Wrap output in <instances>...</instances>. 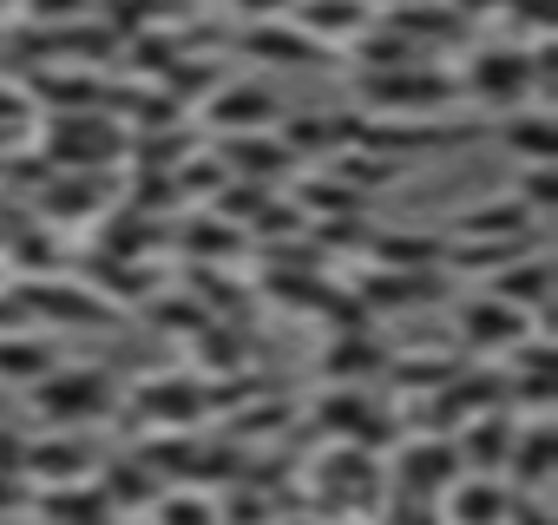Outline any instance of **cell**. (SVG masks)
Returning a JSON list of instances; mask_svg holds the SVG:
<instances>
[{
	"label": "cell",
	"mask_w": 558,
	"mask_h": 525,
	"mask_svg": "<svg viewBox=\"0 0 558 525\" xmlns=\"http://www.w3.org/2000/svg\"><path fill=\"white\" fill-rule=\"evenodd\" d=\"M486 296H493V303H512V309H525V316L538 322V309H545V296H551V256L532 249V256L506 262V270H493Z\"/></svg>",
	"instance_id": "9c48e42d"
},
{
	"label": "cell",
	"mask_w": 558,
	"mask_h": 525,
	"mask_svg": "<svg viewBox=\"0 0 558 525\" xmlns=\"http://www.w3.org/2000/svg\"><path fill=\"white\" fill-rule=\"evenodd\" d=\"M217 164L230 171V178H243V184H276L283 171H296V158H290V145L283 138H263V132H243V138H223L217 145Z\"/></svg>",
	"instance_id": "52a82bcc"
},
{
	"label": "cell",
	"mask_w": 558,
	"mask_h": 525,
	"mask_svg": "<svg viewBox=\"0 0 558 525\" xmlns=\"http://www.w3.org/2000/svg\"><path fill=\"white\" fill-rule=\"evenodd\" d=\"M112 197V178H86V171H73V178H47L40 184V210L53 217V223H93L99 217V204Z\"/></svg>",
	"instance_id": "30bf717a"
},
{
	"label": "cell",
	"mask_w": 558,
	"mask_h": 525,
	"mask_svg": "<svg viewBox=\"0 0 558 525\" xmlns=\"http://www.w3.org/2000/svg\"><path fill=\"white\" fill-rule=\"evenodd\" d=\"M21 473H40V479H53V486H80V479L93 473V447H86L80 434H66V440H34V447H21Z\"/></svg>",
	"instance_id": "5bb4252c"
},
{
	"label": "cell",
	"mask_w": 558,
	"mask_h": 525,
	"mask_svg": "<svg viewBox=\"0 0 558 525\" xmlns=\"http://www.w3.org/2000/svg\"><path fill=\"white\" fill-rule=\"evenodd\" d=\"M243 53H256L269 66H316L323 60V47L303 27H283V21H250L243 27Z\"/></svg>",
	"instance_id": "4fadbf2b"
},
{
	"label": "cell",
	"mask_w": 558,
	"mask_h": 525,
	"mask_svg": "<svg viewBox=\"0 0 558 525\" xmlns=\"http://www.w3.org/2000/svg\"><path fill=\"white\" fill-rule=\"evenodd\" d=\"M40 512L60 518V525H112L106 492H86V479H80V486H53V492H40Z\"/></svg>",
	"instance_id": "ac0fdd59"
},
{
	"label": "cell",
	"mask_w": 558,
	"mask_h": 525,
	"mask_svg": "<svg viewBox=\"0 0 558 525\" xmlns=\"http://www.w3.org/2000/svg\"><path fill=\"white\" fill-rule=\"evenodd\" d=\"M466 93L486 99V106H506V112L538 106L532 99V60H525V47H486L473 60V73H466Z\"/></svg>",
	"instance_id": "7a4b0ae2"
},
{
	"label": "cell",
	"mask_w": 558,
	"mask_h": 525,
	"mask_svg": "<svg viewBox=\"0 0 558 525\" xmlns=\"http://www.w3.org/2000/svg\"><path fill=\"white\" fill-rule=\"evenodd\" d=\"M512 407H493V414H473V420H460V440H453V453H460V466L466 473H506V453H512Z\"/></svg>",
	"instance_id": "ba28073f"
},
{
	"label": "cell",
	"mask_w": 558,
	"mask_h": 525,
	"mask_svg": "<svg viewBox=\"0 0 558 525\" xmlns=\"http://www.w3.org/2000/svg\"><path fill=\"white\" fill-rule=\"evenodd\" d=\"M362 27H368V8H355V0H303V34H310L316 47H323L329 34L349 40V34H362Z\"/></svg>",
	"instance_id": "ffe728a7"
},
{
	"label": "cell",
	"mask_w": 558,
	"mask_h": 525,
	"mask_svg": "<svg viewBox=\"0 0 558 525\" xmlns=\"http://www.w3.org/2000/svg\"><path fill=\"white\" fill-rule=\"evenodd\" d=\"M453 479H460V453H453V440H447V434H421V440H408V453H401V473H395L401 499L447 492Z\"/></svg>",
	"instance_id": "8992f818"
},
{
	"label": "cell",
	"mask_w": 558,
	"mask_h": 525,
	"mask_svg": "<svg viewBox=\"0 0 558 525\" xmlns=\"http://www.w3.org/2000/svg\"><path fill=\"white\" fill-rule=\"evenodd\" d=\"M506 499H512V486H506L499 473H460V479L447 486L453 525H506Z\"/></svg>",
	"instance_id": "8fae6325"
},
{
	"label": "cell",
	"mask_w": 558,
	"mask_h": 525,
	"mask_svg": "<svg viewBox=\"0 0 558 525\" xmlns=\"http://www.w3.org/2000/svg\"><path fill=\"white\" fill-rule=\"evenodd\" d=\"M34 407L53 420V427H80V420H99V414H112V381H106V368H47L34 388Z\"/></svg>",
	"instance_id": "6da1fadb"
},
{
	"label": "cell",
	"mask_w": 558,
	"mask_h": 525,
	"mask_svg": "<svg viewBox=\"0 0 558 525\" xmlns=\"http://www.w3.org/2000/svg\"><path fill=\"white\" fill-rule=\"evenodd\" d=\"M14 505H27V486L21 473H0V512H14Z\"/></svg>",
	"instance_id": "4316f807"
},
{
	"label": "cell",
	"mask_w": 558,
	"mask_h": 525,
	"mask_svg": "<svg viewBox=\"0 0 558 525\" xmlns=\"http://www.w3.org/2000/svg\"><path fill=\"white\" fill-rule=\"evenodd\" d=\"M86 8V0H27V14L40 21V27H53V21H73Z\"/></svg>",
	"instance_id": "484cf974"
},
{
	"label": "cell",
	"mask_w": 558,
	"mask_h": 525,
	"mask_svg": "<svg viewBox=\"0 0 558 525\" xmlns=\"http://www.w3.org/2000/svg\"><path fill=\"white\" fill-rule=\"evenodd\" d=\"M204 316H210V309H204V303H184V296H158V303H151V322L171 329V335H197Z\"/></svg>",
	"instance_id": "cb8c5ba5"
},
{
	"label": "cell",
	"mask_w": 558,
	"mask_h": 525,
	"mask_svg": "<svg viewBox=\"0 0 558 525\" xmlns=\"http://www.w3.org/2000/svg\"><path fill=\"white\" fill-rule=\"evenodd\" d=\"M158 525H217V505L197 499V492H158Z\"/></svg>",
	"instance_id": "603a6c76"
},
{
	"label": "cell",
	"mask_w": 558,
	"mask_h": 525,
	"mask_svg": "<svg viewBox=\"0 0 558 525\" xmlns=\"http://www.w3.org/2000/svg\"><path fill=\"white\" fill-rule=\"evenodd\" d=\"M276 119V93L256 86V80H223L210 99H204V125L223 132V138H243V132H263Z\"/></svg>",
	"instance_id": "277c9868"
},
{
	"label": "cell",
	"mask_w": 558,
	"mask_h": 525,
	"mask_svg": "<svg viewBox=\"0 0 558 525\" xmlns=\"http://www.w3.org/2000/svg\"><path fill=\"white\" fill-rule=\"evenodd\" d=\"M263 512H269V505H263V492H230L217 518H223V525H263Z\"/></svg>",
	"instance_id": "d4e9b609"
},
{
	"label": "cell",
	"mask_w": 558,
	"mask_h": 525,
	"mask_svg": "<svg viewBox=\"0 0 558 525\" xmlns=\"http://www.w3.org/2000/svg\"><path fill=\"white\" fill-rule=\"evenodd\" d=\"M243 236L223 223V217H197V223H184V249H191V262H210V256H230Z\"/></svg>",
	"instance_id": "7402d4cb"
},
{
	"label": "cell",
	"mask_w": 558,
	"mask_h": 525,
	"mask_svg": "<svg viewBox=\"0 0 558 525\" xmlns=\"http://www.w3.org/2000/svg\"><path fill=\"white\" fill-rule=\"evenodd\" d=\"M236 8H243L250 21H269V14H283V8H290V0H236Z\"/></svg>",
	"instance_id": "83f0119b"
},
{
	"label": "cell",
	"mask_w": 558,
	"mask_h": 525,
	"mask_svg": "<svg viewBox=\"0 0 558 525\" xmlns=\"http://www.w3.org/2000/svg\"><path fill=\"white\" fill-rule=\"evenodd\" d=\"M355 66H362V80H368V73H401V66H421V47H408L395 27L368 21V27L355 34Z\"/></svg>",
	"instance_id": "9a60e30c"
},
{
	"label": "cell",
	"mask_w": 558,
	"mask_h": 525,
	"mask_svg": "<svg viewBox=\"0 0 558 525\" xmlns=\"http://www.w3.org/2000/svg\"><path fill=\"white\" fill-rule=\"evenodd\" d=\"M362 93H368V106H381V112H440V106H453V80H447V73H427V66L368 73Z\"/></svg>",
	"instance_id": "3957f363"
},
{
	"label": "cell",
	"mask_w": 558,
	"mask_h": 525,
	"mask_svg": "<svg viewBox=\"0 0 558 525\" xmlns=\"http://www.w3.org/2000/svg\"><path fill=\"white\" fill-rule=\"evenodd\" d=\"M47 368H53V349H47V342H34L27 329H21V335H0V381L34 388Z\"/></svg>",
	"instance_id": "d6986e66"
},
{
	"label": "cell",
	"mask_w": 558,
	"mask_h": 525,
	"mask_svg": "<svg viewBox=\"0 0 558 525\" xmlns=\"http://www.w3.org/2000/svg\"><path fill=\"white\" fill-rule=\"evenodd\" d=\"M323 368H329L336 388H349V381H368L375 368H388V355H381V342H375L368 329H355V335H336V342H329Z\"/></svg>",
	"instance_id": "2e32d148"
},
{
	"label": "cell",
	"mask_w": 558,
	"mask_h": 525,
	"mask_svg": "<svg viewBox=\"0 0 558 525\" xmlns=\"http://www.w3.org/2000/svg\"><path fill=\"white\" fill-rule=\"evenodd\" d=\"M375 256H381V270H440L447 243L440 236H375Z\"/></svg>",
	"instance_id": "44dd1931"
},
{
	"label": "cell",
	"mask_w": 558,
	"mask_h": 525,
	"mask_svg": "<svg viewBox=\"0 0 558 525\" xmlns=\"http://www.w3.org/2000/svg\"><path fill=\"white\" fill-rule=\"evenodd\" d=\"M499 138L512 145V151H525V164H551V112L545 106H519L506 125H499Z\"/></svg>",
	"instance_id": "e0dca14e"
},
{
	"label": "cell",
	"mask_w": 558,
	"mask_h": 525,
	"mask_svg": "<svg viewBox=\"0 0 558 525\" xmlns=\"http://www.w3.org/2000/svg\"><path fill=\"white\" fill-rule=\"evenodd\" d=\"M0 8H8V0H0Z\"/></svg>",
	"instance_id": "f1b7e54d"
},
{
	"label": "cell",
	"mask_w": 558,
	"mask_h": 525,
	"mask_svg": "<svg viewBox=\"0 0 558 525\" xmlns=\"http://www.w3.org/2000/svg\"><path fill=\"white\" fill-rule=\"evenodd\" d=\"M532 329H538V322H532L525 309L493 303V296H480V303H466V309H460V342H466V349H480V355H493V349H499V355H512Z\"/></svg>",
	"instance_id": "5b68a950"
},
{
	"label": "cell",
	"mask_w": 558,
	"mask_h": 525,
	"mask_svg": "<svg viewBox=\"0 0 558 525\" xmlns=\"http://www.w3.org/2000/svg\"><path fill=\"white\" fill-rule=\"evenodd\" d=\"M532 230H538V217L519 197H493L453 223V243H506V236H532Z\"/></svg>",
	"instance_id": "7c38bea8"
}]
</instances>
